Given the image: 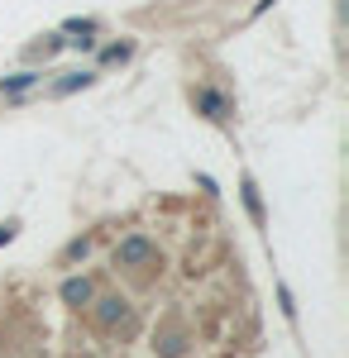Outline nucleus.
<instances>
[{"mask_svg": "<svg viewBox=\"0 0 349 358\" xmlns=\"http://www.w3.org/2000/svg\"><path fill=\"white\" fill-rule=\"evenodd\" d=\"M39 82H43V72H39V67H25V72H15V77H0V91H5V96H25V91H34Z\"/></svg>", "mask_w": 349, "mask_h": 358, "instance_id": "nucleus-4", "label": "nucleus"}, {"mask_svg": "<svg viewBox=\"0 0 349 358\" xmlns=\"http://www.w3.org/2000/svg\"><path fill=\"white\" fill-rule=\"evenodd\" d=\"M96 325H101V330L130 325V301H120V296H106V301H96Z\"/></svg>", "mask_w": 349, "mask_h": 358, "instance_id": "nucleus-2", "label": "nucleus"}, {"mask_svg": "<svg viewBox=\"0 0 349 358\" xmlns=\"http://www.w3.org/2000/svg\"><path fill=\"white\" fill-rule=\"evenodd\" d=\"M91 253V239H72V244L62 248V263H77V258H86Z\"/></svg>", "mask_w": 349, "mask_h": 358, "instance_id": "nucleus-8", "label": "nucleus"}, {"mask_svg": "<svg viewBox=\"0 0 349 358\" xmlns=\"http://www.w3.org/2000/svg\"><path fill=\"white\" fill-rule=\"evenodd\" d=\"M244 206H249V215H254V224H268V215H264V201H259V187H254V177H244Z\"/></svg>", "mask_w": 349, "mask_h": 358, "instance_id": "nucleus-7", "label": "nucleus"}, {"mask_svg": "<svg viewBox=\"0 0 349 358\" xmlns=\"http://www.w3.org/2000/svg\"><path fill=\"white\" fill-rule=\"evenodd\" d=\"M91 82H96V72H81V67H77V72H62V77L53 82V96H72V91H86Z\"/></svg>", "mask_w": 349, "mask_h": 358, "instance_id": "nucleus-5", "label": "nucleus"}, {"mask_svg": "<svg viewBox=\"0 0 349 358\" xmlns=\"http://www.w3.org/2000/svg\"><path fill=\"white\" fill-rule=\"evenodd\" d=\"M196 110L206 115V120H225V115H230V101H225L220 91H211V86H201V91H196Z\"/></svg>", "mask_w": 349, "mask_h": 358, "instance_id": "nucleus-3", "label": "nucleus"}, {"mask_svg": "<svg viewBox=\"0 0 349 358\" xmlns=\"http://www.w3.org/2000/svg\"><path fill=\"white\" fill-rule=\"evenodd\" d=\"M15 234H20V220H5V224H0V244H10Z\"/></svg>", "mask_w": 349, "mask_h": 358, "instance_id": "nucleus-10", "label": "nucleus"}, {"mask_svg": "<svg viewBox=\"0 0 349 358\" xmlns=\"http://www.w3.org/2000/svg\"><path fill=\"white\" fill-rule=\"evenodd\" d=\"M135 53V48H130V43H115V48H106V62H125V57Z\"/></svg>", "mask_w": 349, "mask_h": 358, "instance_id": "nucleus-9", "label": "nucleus"}, {"mask_svg": "<svg viewBox=\"0 0 349 358\" xmlns=\"http://www.w3.org/2000/svg\"><path fill=\"white\" fill-rule=\"evenodd\" d=\"M153 239L149 234H125L120 244H115V268H144V263H153Z\"/></svg>", "mask_w": 349, "mask_h": 358, "instance_id": "nucleus-1", "label": "nucleus"}, {"mask_svg": "<svg viewBox=\"0 0 349 358\" xmlns=\"http://www.w3.org/2000/svg\"><path fill=\"white\" fill-rule=\"evenodd\" d=\"M62 301L67 306H86L91 301V277H67V282H62Z\"/></svg>", "mask_w": 349, "mask_h": 358, "instance_id": "nucleus-6", "label": "nucleus"}]
</instances>
